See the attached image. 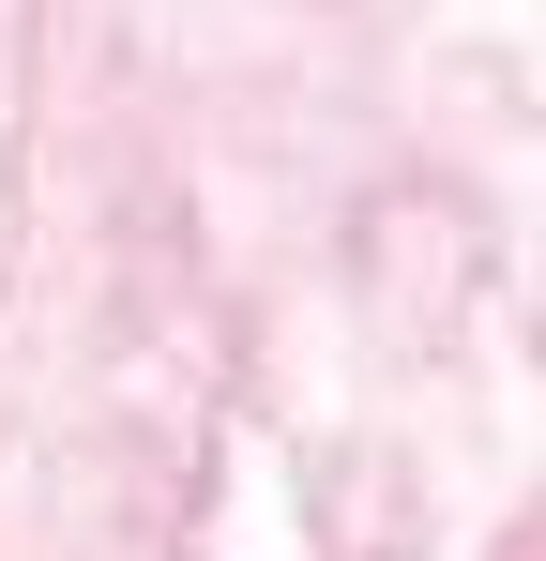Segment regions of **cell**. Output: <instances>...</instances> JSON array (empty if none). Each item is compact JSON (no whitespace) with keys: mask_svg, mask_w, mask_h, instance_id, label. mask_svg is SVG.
Returning a JSON list of instances; mask_svg holds the SVG:
<instances>
[]
</instances>
